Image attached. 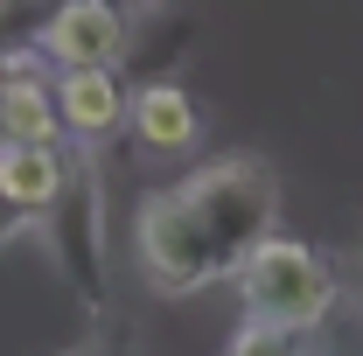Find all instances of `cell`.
Instances as JSON below:
<instances>
[{
    "mask_svg": "<svg viewBox=\"0 0 363 356\" xmlns=\"http://www.w3.org/2000/svg\"><path fill=\"white\" fill-rule=\"evenodd\" d=\"M279 217V175L259 154H217L196 175L168 182L140 203L133 252L154 294H203L224 287L238 259Z\"/></svg>",
    "mask_w": 363,
    "mask_h": 356,
    "instance_id": "6da1fadb",
    "label": "cell"
},
{
    "mask_svg": "<svg viewBox=\"0 0 363 356\" xmlns=\"http://www.w3.org/2000/svg\"><path fill=\"white\" fill-rule=\"evenodd\" d=\"M238 301L252 321H279V328H301V335H315L321 321L335 314V266L321 259L315 245H301V238H279L266 230L245 259H238Z\"/></svg>",
    "mask_w": 363,
    "mask_h": 356,
    "instance_id": "7a4b0ae2",
    "label": "cell"
},
{
    "mask_svg": "<svg viewBox=\"0 0 363 356\" xmlns=\"http://www.w3.org/2000/svg\"><path fill=\"white\" fill-rule=\"evenodd\" d=\"M49 252H56V272L77 287V301L91 314L105 308V272H112V238H105V189H98V168H91V147H70L63 154V182L43 203Z\"/></svg>",
    "mask_w": 363,
    "mask_h": 356,
    "instance_id": "3957f363",
    "label": "cell"
},
{
    "mask_svg": "<svg viewBox=\"0 0 363 356\" xmlns=\"http://www.w3.org/2000/svg\"><path fill=\"white\" fill-rule=\"evenodd\" d=\"M28 49L56 70H112L126 49V14L112 0H49Z\"/></svg>",
    "mask_w": 363,
    "mask_h": 356,
    "instance_id": "277c9868",
    "label": "cell"
},
{
    "mask_svg": "<svg viewBox=\"0 0 363 356\" xmlns=\"http://www.w3.org/2000/svg\"><path fill=\"white\" fill-rule=\"evenodd\" d=\"M56 126L70 147H98L105 133H119V119H126V84H119V70H56Z\"/></svg>",
    "mask_w": 363,
    "mask_h": 356,
    "instance_id": "5b68a950",
    "label": "cell"
},
{
    "mask_svg": "<svg viewBox=\"0 0 363 356\" xmlns=\"http://www.w3.org/2000/svg\"><path fill=\"white\" fill-rule=\"evenodd\" d=\"M126 119H133V140L147 154H182V147H196V133H203V112H196V98L175 77H147L126 98Z\"/></svg>",
    "mask_w": 363,
    "mask_h": 356,
    "instance_id": "8992f818",
    "label": "cell"
},
{
    "mask_svg": "<svg viewBox=\"0 0 363 356\" xmlns=\"http://www.w3.org/2000/svg\"><path fill=\"white\" fill-rule=\"evenodd\" d=\"M0 147H63L56 98L43 77H0Z\"/></svg>",
    "mask_w": 363,
    "mask_h": 356,
    "instance_id": "52a82bcc",
    "label": "cell"
},
{
    "mask_svg": "<svg viewBox=\"0 0 363 356\" xmlns=\"http://www.w3.org/2000/svg\"><path fill=\"white\" fill-rule=\"evenodd\" d=\"M63 182V147H0V196L35 223Z\"/></svg>",
    "mask_w": 363,
    "mask_h": 356,
    "instance_id": "ba28073f",
    "label": "cell"
},
{
    "mask_svg": "<svg viewBox=\"0 0 363 356\" xmlns=\"http://www.w3.org/2000/svg\"><path fill=\"white\" fill-rule=\"evenodd\" d=\"M224 356H308V335L301 328H279V321H238V335L224 343Z\"/></svg>",
    "mask_w": 363,
    "mask_h": 356,
    "instance_id": "9c48e42d",
    "label": "cell"
},
{
    "mask_svg": "<svg viewBox=\"0 0 363 356\" xmlns=\"http://www.w3.org/2000/svg\"><path fill=\"white\" fill-rule=\"evenodd\" d=\"M14 230H28V217H21V210H14V203H7V196H0V245H7V238H14Z\"/></svg>",
    "mask_w": 363,
    "mask_h": 356,
    "instance_id": "30bf717a",
    "label": "cell"
},
{
    "mask_svg": "<svg viewBox=\"0 0 363 356\" xmlns=\"http://www.w3.org/2000/svg\"><path fill=\"white\" fill-rule=\"evenodd\" d=\"M112 7H119L126 21H140V14H154V7H168V0H112Z\"/></svg>",
    "mask_w": 363,
    "mask_h": 356,
    "instance_id": "8fae6325",
    "label": "cell"
},
{
    "mask_svg": "<svg viewBox=\"0 0 363 356\" xmlns=\"http://www.w3.org/2000/svg\"><path fill=\"white\" fill-rule=\"evenodd\" d=\"M63 356H119V350H105V343H84V350H63Z\"/></svg>",
    "mask_w": 363,
    "mask_h": 356,
    "instance_id": "7c38bea8",
    "label": "cell"
}]
</instances>
